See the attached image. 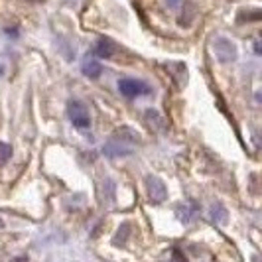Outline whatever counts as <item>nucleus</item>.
Wrapping results in <instances>:
<instances>
[{"instance_id": "obj_9", "label": "nucleus", "mask_w": 262, "mask_h": 262, "mask_svg": "<svg viewBox=\"0 0 262 262\" xmlns=\"http://www.w3.org/2000/svg\"><path fill=\"white\" fill-rule=\"evenodd\" d=\"M211 219L215 221V223H227V209H225L221 203H215V205H211Z\"/></svg>"}, {"instance_id": "obj_1", "label": "nucleus", "mask_w": 262, "mask_h": 262, "mask_svg": "<svg viewBox=\"0 0 262 262\" xmlns=\"http://www.w3.org/2000/svg\"><path fill=\"white\" fill-rule=\"evenodd\" d=\"M136 142H138V134L132 130V128H128V126H124V128L117 130L108 138V142L103 146V152L108 158L130 156Z\"/></svg>"}, {"instance_id": "obj_6", "label": "nucleus", "mask_w": 262, "mask_h": 262, "mask_svg": "<svg viewBox=\"0 0 262 262\" xmlns=\"http://www.w3.org/2000/svg\"><path fill=\"white\" fill-rule=\"evenodd\" d=\"M117 52H118L117 43L108 38H101L97 41V46H95V55H97V57H103V59L115 57Z\"/></svg>"}, {"instance_id": "obj_13", "label": "nucleus", "mask_w": 262, "mask_h": 262, "mask_svg": "<svg viewBox=\"0 0 262 262\" xmlns=\"http://www.w3.org/2000/svg\"><path fill=\"white\" fill-rule=\"evenodd\" d=\"M2 229H4V221H2V219H0V231H2Z\"/></svg>"}, {"instance_id": "obj_10", "label": "nucleus", "mask_w": 262, "mask_h": 262, "mask_svg": "<svg viewBox=\"0 0 262 262\" xmlns=\"http://www.w3.org/2000/svg\"><path fill=\"white\" fill-rule=\"evenodd\" d=\"M128 229H130V225H128V223H124V225H120V227H118V233L115 235V238H113V243H115L117 247H118V245H124V243H126Z\"/></svg>"}, {"instance_id": "obj_5", "label": "nucleus", "mask_w": 262, "mask_h": 262, "mask_svg": "<svg viewBox=\"0 0 262 262\" xmlns=\"http://www.w3.org/2000/svg\"><path fill=\"white\" fill-rule=\"evenodd\" d=\"M146 191H148V197H150L152 203H162L168 197L166 184L160 178H156V176H148L146 178Z\"/></svg>"}, {"instance_id": "obj_11", "label": "nucleus", "mask_w": 262, "mask_h": 262, "mask_svg": "<svg viewBox=\"0 0 262 262\" xmlns=\"http://www.w3.org/2000/svg\"><path fill=\"white\" fill-rule=\"evenodd\" d=\"M12 156V148L10 144H4V142H0V164H6L8 160Z\"/></svg>"}, {"instance_id": "obj_3", "label": "nucleus", "mask_w": 262, "mask_h": 262, "mask_svg": "<svg viewBox=\"0 0 262 262\" xmlns=\"http://www.w3.org/2000/svg\"><path fill=\"white\" fill-rule=\"evenodd\" d=\"M118 91L122 93L126 99H134V97H142V95H150V85H146L140 79H120L118 81Z\"/></svg>"}, {"instance_id": "obj_12", "label": "nucleus", "mask_w": 262, "mask_h": 262, "mask_svg": "<svg viewBox=\"0 0 262 262\" xmlns=\"http://www.w3.org/2000/svg\"><path fill=\"white\" fill-rule=\"evenodd\" d=\"M178 2H180V0H168V4H170V6H176Z\"/></svg>"}, {"instance_id": "obj_2", "label": "nucleus", "mask_w": 262, "mask_h": 262, "mask_svg": "<svg viewBox=\"0 0 262 262\" xmlns=\"http://www.w3.org/2000/svg\"><path fill=\"white\" fill-rule=\"evenodd\" d=\"M67 117L71 120V124L79 130H85V128L91 126V115L81 101H69L67 103Z\"/></svg>"}, {"instance_id": "obj_7", "label": "nucleus", "mask_w": 262, "mask_h": 262, "mask_svg": "<svg viewBox=\"0 0 262 262\" xmlns=\"http://www.w3.org/2000/svg\"><path fill=\"white\" fill-rule=\"evenodd\" d=\"M199 211V207H197L195 201H189L187 205H182V207H178L176 209V213H178V219L182 221L184 225L191 223L193 219H195V213Z\"/></svg>"}, {"instance_id": "obj_8", "label": "nucleus", "mask_w": 262, "mask_h": 262, "mask_svg": "<svg viewBox=\"0 0 262 262\" xmlns=\"http://www.w3.org/2000/svg\"><path fill=\"white\" fill-rule=\"evenodd\" d=\"M81 69H83V73H85L87 77H91V79H99L101 73H103V66H101L97 59H93V57H87V59L83 61Z\"/></svg>"}, {"instance_id": "obj_4", "label": "nucleus", "mask_w": 262, "mask_h": 262, "mask_svg": "<svg viewBox=\"0 0 262 262\" xmlns=\"http://www.w3.org/2000/svg\"><path fill=\"white\" fill-rule=\"evenodd\" d=\"M213 50L215 55L219 57L221 63H229L236 59V46L227 38H215L213 39Z\"/></svg>"}, {"instance_id": "obj_14", "label": "nucleus", "mask_w": 262, "mask_h": 262, "mask_svg": "<svg viewBox=\"0 0 262 262\" xmlns=\"http://www.w3.org/2000/svg\"><path fill=\"white\" fill-rule=\"evenodd\" d=\"M32 2H43V0H32Z\"/></svg>"}]
</instances>
